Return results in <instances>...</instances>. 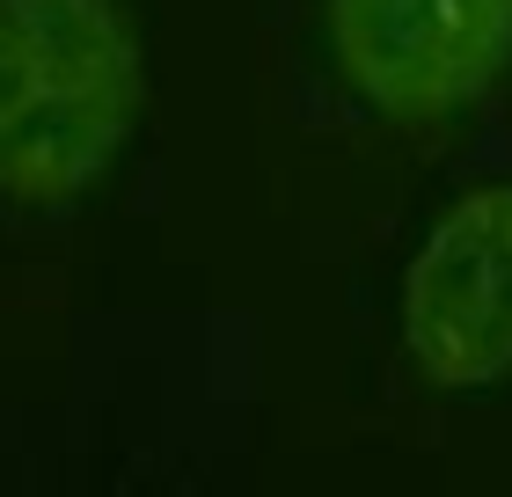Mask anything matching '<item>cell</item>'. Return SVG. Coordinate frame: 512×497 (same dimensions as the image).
Here are the masks:
<instances>
[{
  "label": "cell",
  "instance_id": "cell-1",
  "mask_svg": "<svg viewBox=\"0 0 512 497\" xmlns=\"http://www.w3.org/2000/svg\"><path fill=\"white\" fill-rule=\"evenodd\" d=\"M147 52L118 0H0V205L66 212L125 154Z\"/></svg>",
  "mask_w": 512,
  "mask_h": 497
},
{
  "label": "cell",
  "instance_id": "cell-3",
  "mask_svg": "<svg viewBox=\"0 0 512 497\" xmlns=\"http://www.w3.org/2000/svg\"><path fill=\"white\" fill-rule=\"evenodd\" d=\"M403 351L439 395L512 373V183H476L425 227L403 271Z\"/></svg>",
  "mask_w": 512,
  "mask_h": 497
},
{
  "label": "cell",
  "instance_id": "cell-2",
  "mask_svg": "<svg viewBox=\"0 0 512 497\" xmlns=\"http://www.w3.org/2000/svg\"><path fill=\"white\" fill-rule=\"evenodd\" d=\"M337 88L374 125H447L512 66V0H322Z\"/></svg>",
  "mask_w": 512,
  "mask_h": 497
}]
</instances>
